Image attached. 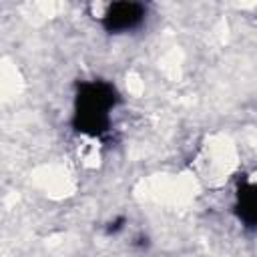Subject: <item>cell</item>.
<instances>
[{
    "label": "cell",
    "instance_id": "cell-1",
    "mask_svg": "<svg viewBox=\"0 0 257 257\" xmlns=\"http://www.w3.org/2000/svg\"><path fill=\"white\" fill-rule=\"evenodd\" d=\"M135 8H137V6H128V4H126L124 14H120V16H128V20H133V18H135V16H133V10H135ZM104 16H106V14H104ZM118 20H120L118 16H110V22H112V24H118ZM126 24H128V22H126V18H124V20H122V26H126Z\"/></svg>",
    "mask_w": 257,
    "mask_h": 257
}]
</instances>
